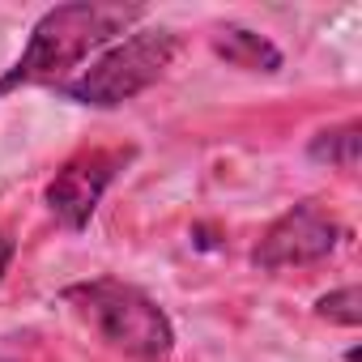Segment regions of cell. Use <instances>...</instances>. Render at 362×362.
<instances>
[{
    "mask_svg": "<svg viewBox=\"0 0 362 362\" xmlns=\"http://www.w3.org/2000/svg\"><path fill=\"white\" fill-rule=\"evenodd\" d=\"M358 124H341V128H328L311 141V158L315 162H328V166H341V170H354L358 166Z\"/></svg>",
    "mask_w": 362,
    "mask_h": 362,
    "instance_id": "cell-7",
    "label": "cell"
},
{
    "mask_svg": "<svg viewBox=\"0 0 362 362\" xmlns=\"http://www.w3.org/2000/svg\"><path fill=\"white\" fill-rule=\"evenodd\" d=\"M136 18H141V9H132V5H90V0L47 9L39 18V26L30 30L22 60L0 77V94H9L18 86H35V81H60L94 47L124 35Z\"/></svg>",
    "mask_w": 362,
    "mask_h": 362,
    "instance_id": "cell-1",
    "label": "cell"
},
{
    "mask_svg": "<svg viewBox=\"0 0 362 362\" xmlns=\"http://www.w3.org/2000/svg\"><path fill=\"white\" fill-rule=\"evenodd\" d=\"M9 260H13V235H9V230H0V277H5Z\"/></svg>",
    "mask_w": 362,
    "mask_h": 362,
    "instance_id": "cell-9",
    "label": "cell"
},
{
    "mask_svg": "<svg viewBox=\"0 0 362 362\" xmlns=\"http://www.w3.org/2000/svg\"><path fill=\"white\" fill-rule=\"evenodd\" d=\"M179 35L175 30H136L107 56H98L90 69H81L73 81H64V94L86 107H119L149 90L175 60Z\"/></svg>",
    "mask_w": 362,
    "mask_h": 362,
    "instance_id": "cell-3",
    "label": "cell"
},
{
    "mask_svg": "<svg viewBox=\"0 0 362 362\" xmlns=\"http://www.w3.org/2000/svg\"><path fill=\"white\" fill-rule=\"evenodd\" d=\"M315 311H320L324 320H332V324L358 328V324H362V290H358V286H341V290L324 294V298L315 303Z\"/></svg>",
    "mask_w": 362,
    "mask_h": 362,
    "instance_id": "cell-8",
    "label": "cell"
},
{
    "mask_svg": "<svg viewBox=\"0 0 362 362\" xmlns=\"http://www.w3.org/2000/svg\"><path fill=\"white\" fill-rule=\"evenodd\" d=\"M337 243H341V222L324 205L303 201L264 230L252 260L273 273V269H290V264H315V260L332 256Z\"/></svg>",
    "mask_w": 362,
    "mask_h": 362,
    "instance_id": "cell-4",
    "label": "cell"
},
{
    "mask_svg": "<svg viewBox=\"0 0 362 362\" xmlns=\"http://www.w3.org/2000/svg\"><path fill=\"white\" fill-rule=\"evenodd\" d=\"M64 303L115 349H124L128 358L136 362H162L175 345V332H170V320L166 311L141 294L136 286H124V281H111V277H98V281H81V286H69L64 290Z\"/></svg>",
    "mask_w": 362,
    "mask_h": 362,
    "instance_id": "cell-2",
    "label": "cell"
},
{
    "mask_svg": "<svg viewBox=\"0 0 362 362\" xmlns=\"http://www.w3.org/2000/svg\"><path fill=\"white\" fill-rule=\"evenodd\" d=\"M128 158H132V149H86L73 162H64L47 184V209L56 214V222L69 230H81L90 222V214L98 209L115 170Z\"/></svg>",
    "mask_w": 362,
    "mask_h": 362,
    "instance_id": "cell-5",
    "label": "cell"
},
{
    "mask_svg": "<svg viewBox=\"0 0 362 362\" xmlns=\"http://www.w3.org/2000/svg\"><path fill=\"white\" fill-rule=\"evenodd\" d=\"M214 52L226 64L247 69V73H277L281 69V52L247 26H218L214 30Z\"/></svg>",
    "mask_w": 362,
    "mask_h": 362,
    "instance_id": "cell-6",
    "label": "cell"
}]
</instances>
